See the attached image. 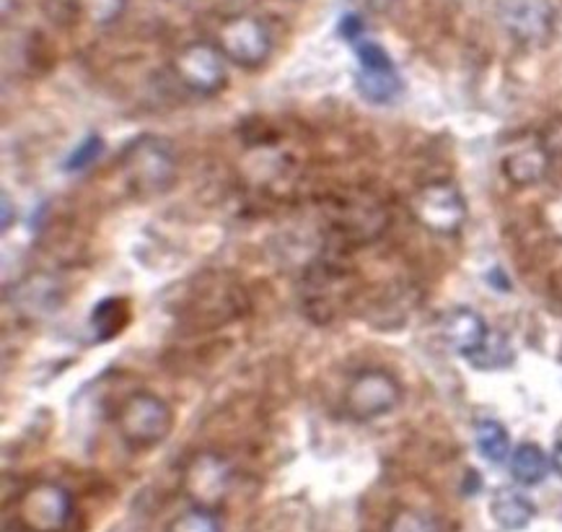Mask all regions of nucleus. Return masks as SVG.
Masks as SVG:
<instances>
[{
	"label": "nucleus",
	"instance_id": "f257e3e1",
	"mask_svg": "<svg viewBox=\"0 0 562 532\" xmlns=\"http://www.w3.org/2000/svg\"><path fill=\"white\" fill-rule=\"evenodd\" d=\"M175 426V413L161 398L150 392H138L125 400L117 413V429L130 447L148 450L156 447L171 434Z\"/></svg>",
	"mask_w": 562,
	"mask_h": 532
},
{
	"label": "nucleus",
	"instance_id": "f03ea898",
	"mask_svg": "<svg viewBox=\"0 0 562 532\" xmlns=\"http://www.w3.org/2000/svg\"><path fill=\"white\" fill-rule=\"evenodd\" d=\"M402 400V387L381 369L360 372L345 392V411L356 421H371L392 413Z\"/></svg>",
	"mask_w": 562,
	"mask_h": 532
},
{
	"label": "nucleus",
	"instance_id": "7ed1b4c3",
	"mask_svg": "<svg viewBox=\"0 0 562 532\" xmlns=\"http://www.w3.org/2000/svg\"><path fill=\"white\" fill-rule=\"evenodd\" d=\"M218 47L223 57L244 68L262 66L270 57L272 37L268 26L255 16H234L218 29Z\"/></svg>",
	"mask_w": 562,
	"mask_h": 532
},
{
	"label": "nucleus",
	"instance_id": "20e7f679",
	"mask_svg": "<svg viewBox=\"0 0 562 532\" xmlns=\"http://www.w3.org/2000/svg\"><path fill=\"white\" fill-rule=\"evenodd\" d=\"M19 517L29 532H63L74 517V501L63 486L37 484L21 496Z\"/></svg>",
	"mask_w": 562,
	"mask_h": 532
},
{
	"label": "nucleus",
	"instance_id": "39448f33",
	"mask_svg": "<svg viewBox=\"0 0 562 532\" xmlns=\"http://www.w3.org/2000/svg\"><path fill=\"white\" fill-rule=\"evenodd\" d=\"M413 211L425 229L436 234H457L464 226L467 203L451 182L425 185L413 198Z\"/></svg>",
	"mask_w": 562,
	"mask_h": 532
},
{
	"label": "nucleus",
	"instance_id": "423d86ee",
	"mask_svg": "<svg viewBox=\"0 0 562 532\" xmlns=\"http://www.w3.org/2000/svg\"><path fill=\"white\" fill-rule=\"evenodd\" d=\"M175 68H177L179 81H182L187 89H192L194 93H203V97L218 93L223 86H226L223 53L211 45H203V42L187 45L182 53L177 55Z\"/></svg>",
	"mask_w": 562,
	"mask_h": 532
},
{
	"label": "nucleus",
	"instance_id": "0eeeda50",
	"mask_svg": "<svg viewBox=\"0 0 562 532\" xmlns=\"http://www.w3.org/2000/svg\"><path fill=\"white\" fill-rule=\"evenodd\" d=\"M358 89L373 104H386L400 93L402 81L396 74L392 57L376 42H360L358 45Z\"/></svg>",
	"mask_w": 562,
	"mask_h": 532
},
{
	"label": "nucleus",
	"instance_id": "6e6552de",
	"mask_svg": "<svg viewBox=\"0 0 562 532\" xmlns=\"http://www.w3.org/2000/svg\"><path fill=\"white\" fill-rule=\"evenodd\" d=\"M501 19L510 37L524 45H542L552 37L554 16L547 0H501Z\"/></svg>",
	"mask_w": 562,
	"mask_h": 532
},
{
	"label": "nucleus",
	"instance_id": "1a4fd4ad",
	"mask_svg": "<svg viewBox=\"0 0 562 532\" xmlns=\"http://www.w3.org/2000/svg\"><path fill=\"white\" fill-rule=\"evenodd\" d=\"M441 333H443V341L449 343L457 354L472 356L474 351L485 343L490 330L485 325V320H482L474 309L457 307L443 318Z\"/></svg>",
	"mask_w": 562,
	"mask_h": 532
},
{
	"label": "nucleus",
	"instance_id": "9d476101",
	"mask_svg": "<svg viewBox=\"0 0 562 532\" xmlns=\"http://www.w3.org/2000/svg\"><path fill=\"white\" fill-rule=\"evenodd\" d=\"M187 488H190L192 499L200 501V509H211L213 505H218L228 488L226 465L211 455L194 459L190 473H187Z\"/></svg>",
	"mask_w": 562,
	"mask_h": 532
},
{
	"label": "nucleus",
	"instance_id": "9b49d317",
	"mask_svg": "<svg viewBox=\"0 0 562 532\" xmlns=\"http://www.w3.org/2000/svg\"><path fill=\"white\" fill-rule=\"evenodd\" d=\"M490 514H493V520L498 522L503 530L516 532L529 528L531 520L537 517V507L531 505V499H526L524 494L503 488V491L495 494L493 501H490Z\"/></svg>",
	"mask_w": 562,
	"mask_h": 532
},
{
	"label": "nucleus",
	"instance_id": "f8f14e48",
	"mask_svg": "<svg viewBox=\"0 0 562 532\" xmlns=\"http://www.w3.org/2000/svg\"><path fill=\"white\" fill-rule=\"evenodd\" d=\"M510 473H514V478L521 486H537L550 473V457L544 455V450L539 444L524 442L510 455Z\"/></svg>",
	"mask_w": 562,
	"mask_h": 532
},
{
	"label": "nucleus",
	"instance_id": "ddd939ff",
	"mask_svg": "<svg viewBox=\"0 0 562 532\" xmlns=\"http://www.w3.org/2000/svg\"><path fill=\"white\" fill-rule=\"evenodd\" d=\"M547 164H550V159H547L544 148L524 146L508 156L503 169H506V177L514 185H535L544 177Z\"/></svg>",
	"mask_w": 562,
	"mask_h": 532
},
{
	"label": "nucleus",
	"instance_id": "4468645a",
	"mask_svg": "<svg viewBox=\"0 0 562 532\" xmlns=\"http://www.w3.org/2000/svg\"><path fill=\"white\" fill-rule=\"evenodd\" d=\"M474 442H477L480 455L493 465L506 463L510 455L508 431L498 421H477V426H474Z\"/></svg>",
	"mask_w": 562,
	"mask_h": 532
},
{
	"label": "nucleus",
	"instance_id": "2eb2a0df",
	"mask_svg": "<svg viewBox=\"0 0 562 532\" xmlns=\"http://www.w3.org/2000/svg\"><path fill=\"white\" fill-rule=\"evenodd\" d=\"M130 322V309L125 299H104L102 304L93 307L91 325L99 341H110V337L120 335Z\"/></svg>",
	"mask_w": 562,
	"mask_h": 532
},
{
	"label": "nucleus",
	"instance_id": "dca6fc26",
	"mask_svg": "<svg viewBox=\"0 0 562 532\" xmlns=\"http://www.w3.org/2000/svg\"><path fill=\"white\" fill-rule=\"evenodd\" d=\"M467 358H470L477 369H503V366L514 362V351H510L506 335L487 333L485 343H482V346Z\"/></svg>",
	"mask_w": 562,
	"mask_h": 532
},
{
	"label": "nucleus",
	"instance_id": "f3484780",
	"mask_svg": "<svg viewBox=\"0 0 562 532\" xmlns=\"http://www.w3.org/2000/svg\"><path fill=\"white\" fill-rule=\"evenodd\" d=\"M104 151V141L99 138V135H89L83 143H78L74 154L68 156V162H65V169L68 171H83L86 167H91L93 162L102 156Z\"/></svg>",
	"mask_w": 562,
	"mask_h": 532
},
{
	"label": "nucleus",
	"instance_id": "a211bd4d",
	"mask_svg": "<svg viewBox=\"0 0 562 532\" xmlns=\"http://www.w3.org/2000/svg\"><path fill=\"white\" fill-rule=\"evenodd\" d=\"M167 532H218V524H215L207 509H192V512H184L177 520H171Z\"/></svg>",
	"mask_w": 562,
	"mask_h": 532
},
{
	"label": "nucleus",
	"instance_id": "6ab92c4d",
	"mask_svg": "<svg viewBox=\"0 0 562 532\" xmlns=\"http://www.w3.org/2000/svg\"><path fill=\"white\" fill-rule=\"evenodd\" d=\"M392 532H441V528H438L434 517L407 509V512H400L394 517Z\"/></svg>",
	"mask_w": 562,
	"mask_h": 532
},
{
	"label": "nucleus",
	"instance_id": "aec40b11",
	"mask_svg": "<svg viewBox=\"0 0 562 532\" xmlns=\"http://www.w3.org/2000/svg\"><path fill=\"white\" fill-rule=\"evenodd\" d=\"M122 5H125V0H86V11H89V16L93 21H99V24L120 16Z\"/></svg>",
	"mask_w": 562,
	"mask_h": 532
},
{
	"label": "nucleus",
	"instance_id": "412c9836",
	"mask_svg": "<svg viewBox=\"0 0 562 532\" xmlns=\"http://www.w3.org/2000/svg\"><path fill=\"white\" fill-rule=\"evenodd\" d=\"M363 21H360V16H356V13H348V16H342L340 21V34L348 42H358L360 37H363Z\"/></svg>",
	"mask_w": 562,
	"mask_h": 532
},
{
	"label": "nucleus",
	"instance_id": "4be33fe9",
	"mask_svg": "<svg viewBox=\"0 0 562 532\" xmlns=\"http://www.w3.org/2000/svg\"><path fill=\"white\" fill-rule=\"evenodd\" d=\"M552 465H554V470L562 476V442H558V447H554V452H552Z\"/></svg>",
	"mask_w": 562,
	"mask_h": 532
}]
</instances>
